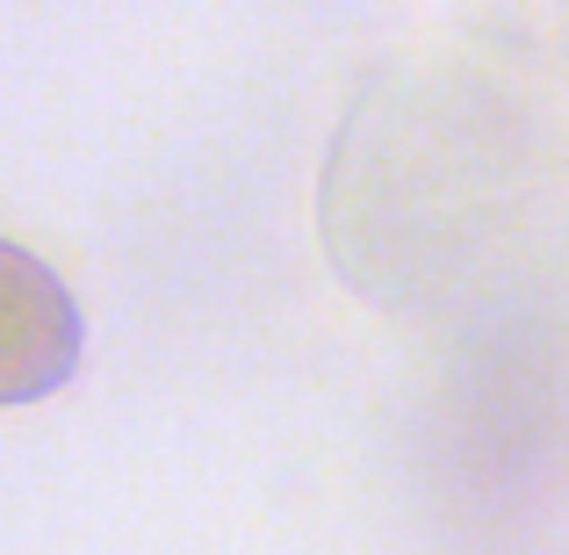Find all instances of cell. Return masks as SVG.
Masks as SVG:
<instances>
[{
  "instance_id": "cell-1",
  "label": "cell",
  "mask_w": 569,
  "mask_h": 555,
  "mask_svg": "<svg viewBox=\"0 0 569 555\" xmlns=\"http://www.w3.org/2000/svg\"><path fill=\"white\" fill-rule=\"evenodd\" d=\"M80 347H87V318L72 304V289L37 252L0 238V412L58 397L80 368Z\"/></svg>"
}]
</instances>
